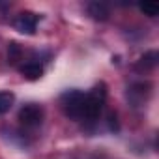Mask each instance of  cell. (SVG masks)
<instances>
[{"label":"cell","mask_w":159,"mask_h":159,"mask_svg":"<svg viewBox=\"0 0 159 159\" xmlns=\"http://www.w3.org/2000/svg\"><path fill=\"white\" fill-rule=\"evenodd\" d=\"M84 98L86 94L81 90H67L60 98V107L64 114L71 120H81L83 118V109H84Z\"/></svg>","instance_id":"1"},{"label":"cell","mask_w":159,"mask_h":159,"mask_svg":"<svg viewBox=\"0 0 159 159\" xmlns=\"http://www.w3.org/2000/svg\"><path fill=\"white\" fill-rule=\"evenodd\" d=\"M105 98H107L105 84H99L90 94H86V98H84V109H83V118H86V120L99 118V114L103 111V105H105Z\"/></svg>","instance_id":"2"},{"label":"cell","mask_w":159,"mask_h":159,"mask_svg":"<svg viewBox=\"0 0 159 159\" xmlns=\"http://www.w3.org/2000/svg\"><path fill=\"white\" fill-rule=\"evenodd\" d=\"M17 118L25 127H30V129L39 127L41 122H43V109L38 103H26V105L21 107Z\"/></svg>","instance_id":"3"},{"label":"cell","mask_w":159,"mask_h":159,"mask_svg":"<svg viewBox=\"0 0 159 159\" xmlns=\"http://www.w3.org/2000/svg\"><path fill=\"white\" fill-rule=\"evenodd\" d=\"M38 23H39V17L34 13V11H21L15 21H13V26L17 32L21 34H26V36H32L38 28Z\"/></svg>","instance_id":"4"},{"label":"cell","mask_w":159,"mask_h":159,"mask_svg":"<svg viewBox=\"0 0 159 159\" xmlns=\"http://www.w3.org/2000/svg\"><path fill=\"white\" fill-rule=\"evenodd\" d=\"M150 96V84L148 83H139V84H133L127 92V98L135 103V105H142Z\"/></svg>","instance_id":"5"},{"label":"cell","mask_w":159,"mask_h":159,"mask_svg":"<svg viewBox=\"0 0 159 159\" xmlns=\"http://www.w3.org/2000/svg\"><path fill=\"white\" fill-rule=\"evenodd\" d=\"M21 75L25 79H28V81H36V79H39L43 75V66L39 62H26L19 67Z\"/></svg>","instance_id":"6"},{"label":"cell","mask_w":159,"mask_h":159,"mask_svg":"<svg viewBox=\"0 0 159 159\" xmlns=\"http://www.w3.org/2000/svg\"><path fill=\"white\" fill-rule=\"evenodd\" d=\"M86 10H88V15L92 19H96V21H107L109 15H111L109 6L103 4V2H90Z\"/></svg>","instance_id":"7"},{"label":"cell","mask_w":159,"mask_h":159,"mask_svg":"<svg viewBox=\"0 0 159 159\" xmlns=\"http://www.w3.org/2000/svg\"><path fill=\"white\" fill-rule=\"evenodd\" d=\"M155 66H157V52H155V51L146 52V54L139 60V64H137V67H139L140 71H150V69H153Z\"/></svg>","instance_id":"8"},{"label":"cell","mask_w":159,"mask_h":159,"mask_svg":"<svg viewBox=\"0 0 159 159\" xmlns=\"http://www.w3.org/2000/svg\"><path fill=\"white\" fill-rule=\"evenodd\" d=\"M13 103H15V94L13 92H0V114L10 112Z\"/></svg>","instance_id":"9"},{"label":"cell","mask_w":159,"mask_h":159,"mask_svg":"<svg viewBox=\"0 0 159 159\" xmlns=\"http://www.w3.org/2000/svg\"><path fill=\"white\" fill-rule=\"evenodd\" d=\"M139 10H140L144 15H148V17H155V15L159 13V4H157V2H144V4L139 6Z\"/></svg>","instance_id":"10"},{"label":"cell","mask_w":159,"mask_h":159,"mask_svg":"<svg viewBox=\"0 0 159 159\" xmlns=\"http://www.w3.org/2000/svg\"><path fill=\"white\" fill-rule=\"evenodd\" d=\"M8 56H10V62H11V64H15V62L21 58V49H19L17 43H11V45H10V49H8Z\"/></svg>","instance_id":"11"},{"label":"cell","mask_w":159,"mask_h":159,"mask_svg":"<svg viewBox=\"0 0 159 159\" xmlns=\"http://www.w3.org/2000/svg\"><path fill=\"white\" fill-rule=\"evenodd\" d=\"M109 127L112 131H118V122H116V112H109Z\"/></svg>","instance_id":"12"}]
</instances>
